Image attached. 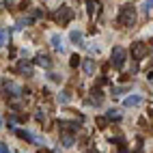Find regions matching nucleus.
I'll use <instances>...</instances> for the list:
<instances>
[{
    "mask_svg": "<svg viewBox=\"0 0 153 153\" xmlns=\"http://www.w3.org/2000/svg\"><path fill=\"white\" fill-rule=\"evenodd\" d=\"M134 22H136L134 9H131V7H123V9H121V13H119V24H123V26H134Z\"/></svg>",
    "mask_w": 153,
    "mask_h": 153,
    "instance_id": "nucleus-1",
    "label": "nucleus"
},
{
    "mask_svg": "<svg viewBox=\"0 0 153 153\" xmlns=\"http://www.w3.org/2000/svg\"><path fill=\"white\" fill-rule=\"evenodd\" d=\"M125 58H127V52H125V48L117 45L114 50H112V65H114L117 69H121V67L125 65Z\"/></svg>",
    "mask_w": 153,
    "mask_h": 153,
    "instance_id": "nucleus-2",
    "label": "nucleus"
},
{
    "mask_svg": "<svg viewBox=\"0 0 153 153\" xmlns=\"http://www.w3.org/2000/svg\"><path fill=\"white\" fill-rule=\"evenodd\" d=\"M142 101H145V99H142V95H127L125 99H123V106L125 108H138V106H142Z\"/></svg>",
    "mask_w": 153,
    "mask_h": 153,
    "instance_id": "nucleus-3",
    "label": "nucleus"
},
{
    "mask_svg": "<svg viewBox=\"0 0 153 153\" xmlns=\"http://www.w3.org/2000/svg\"><path fill=\"white\" fill-rule=\"evenodd\" d=\"M50 45H52L54 50H56V52H65V43H63V37H60V35H52V37H50Z\"/></svg>",
    "mask_w": 153,
    "mask_h": 153,
    "instance_id": "nucleus-4",
    "label": "nucleus"
},
{
    "mask_svg": "<svg viewBox=\"0 0 153 153\" xmlns=\"http://www.w3.org/2000/svg\"><path fill=\"white\" fill-rule=\"evenodd\" d=\"M69 41L74 45H84V35L80 33V30H71L69 33Z\"/></svg>",
    "mask_w": 153,
    "mask_h": 153,
    "instance_id": "nucleus-5",
    "label": "nucleus"
},
{
    "mask_svg": "<svg viewBox=\"0 0 153 153\" xmlns=\"http://www.w3.org/2000/svg\"><path fill=\"white\" fill-rule=\"evenodd\" d=\"M82 71H84L86 76H93L95 74V60L93 58H84L82 60Z\"/></svg>",
    "mask_w": 153,
    "mask_h": 153,
    "instance_id": "nucleus-6",
    "label": "nucleus"
},
{
    "mask_svg": "<svg viewBox=\"0 0 153 153\" xmlns=\"http://www.w3.org/2000/svg\"><path fill=\"white\" fill-rule=\"evenodd\" d=\"M60 145H63L65 149H71L76 145V138L71 136V134H67V131H63V134H60Z\"/></svg>",
    "mask_w": 153,
    "mask_h": 153,
    "instance_id": "nucleus-7",
    "label": "nucleus"
},
{
    "mask_svg": "<svg viewBox=\"0 0 153 153\" xmlns=\"http://www.w3.org/2000/svg\"><path fill=\"white\" fill-rule=\"evenodd\" d=\"M4 88L9 91V95H13V97H19V95H22V86H19L17 82H7Z\"/></svg>",
    "mask_w": 153,
    "mask_h": 153,
    "instance_id": "nucleus-8",
    "label": "nucleus"
},
{
    "mask_svg": "<svg viewBox=\"0 0 153 153\" xmlns=\"http://www.w3.org/2000/svg\"><path fill=\"white\" fill-rule=\"evenodd\" d=\"M71 15H74V13H71V9H69V7L58 9V13H56V17H58V19H63V22H69Z\"/></svg>",
    "mask_w": 153,
    "mask_h": 153,
    "instance_id": "nucleus-9",
    "label": "nucleus"
},
{
    "mask_svg": "<svg viewBox=\"0 0 153 153\" xmlns=\"http://www.w3.org/2000/svg\"><path fill=\"white\" fill-rule=\"evenodd\" d=\"M17 134L22 136L24 140H33V142H37V145H41V138H37V136H33L30 131H24V129H17Z\"/></svg>",
    "mask_w": 153,
    "mask_h": 153,
    "instance_id": "nucleus-10",
    "label": "nucleus"
},
{
    "mask_svg": "<svg viewBox=\"0 0 153 153\" xmlns=\"http://www.w3.org/2000/svg\"><path fill=\"white\" fill-rule=\"evenodd\" d=\"M37 65L39 67H50V65H52V60H50L48 56H43V54H39L37 56Z\"/></svg>",
    "mask_w": 153,
    "mask_h": 153,
    "instance_id": "nucleus-11",
    "label": "nucleus"
},
{
    "mask_svg": "<svg viewBox=\"0 0 153 153\" xmlns=\"http://www.w3.org/2000/svg\"><path fill=\"white\" fill-rule=\"evenodd\" d=\"M9 43V30H0V45H7Z\"/></svg>",
    "mask_w": 153,
    "mask_h": 153,
    "instance_id": "nucleus-12",
    "label": "nucleus"
},
{
    "mask_svg": "<svg viewBox=\"0 0 153 153\" xmlns=\"http://www.w3.org/2000/svg\"><path fill=\"white\" fill-rule=\"evenodd\" d=\"M69 93H67V91H63V93H58V104H69Z\"/></svg>",
    "mask_w": 153,
    "mask_h": 153,
    "instance_id": "nucleus-13",
    "label": "nucleus"
},
{
    "mask_svg": "<svg viewBox=\"0 0 153 153\" xmlns=\"http://www.w3.org/2000/svg\"><path fill=\"white\" fill-rule=\"evenodd\" d=\"M26 24H30V19H19V22L15 24V28H13V30H15V33H19V30H24V26H26Z\"/></svg>",
    "mask_w": 153,
    "mask_h": 153,
    "instance_id": "nucleus-14",
    "label": "nucleus"
},
{
    "mask_svg": "<svg viewBox=\"0 0 153 153\" xmlns=\"http://www.w3.org/2000/svg\"><path fill=\"white\" fill-rule=\"evenodd\" d=\"M19 71H22V74H28V76H30V74H33V67H30L28 63H19Z\"/></svg>",
    "mask_w": 153,
    "mask_h": 153,
    "instance_id": "nucleus-15",
    "label": "nucleus"
},
{
    "mask_svg": "<svg viewBox=\"0 0 153 153\" xmlns=\"http://www.w3.org/2000/svg\"><path fill=\"white\" fill-rule=\"evenodd\" d=\"M106 117H108V119H117V121H119V119H121V112L112 108V110H108V112H106Z\"/></svg>",
    "mask_w": 153,
    "mask_h": 153,
    "instance_id": "nucleus-16",
    "label": "nucleus"
},
{
    "mask_svg": "<svg viewBox=\"0 0 153 153\" xmlns=\"http://www.w3.org/2000/svg\"><path fill=\"white\" fill-rule=\"evenodd\" d=\"M151 4H153V0H145V2H142V13H151Z\"/></svg>",
    "mask_w": 153,
    "mask_h": 153,
    "instance_id": "nucleus-17",
    "label": "nucleus"
},
{
    "mask_svg": "<svg viewBox=\"0 0 153 153\" xmlns=\"http://www.w3.org/2000/svg\"><path fill=\"white\" fill-rule=\"evenodd\" d=\"M0 153H11V151H9V147H7V145H0Z\"/></svg>",
    "mask_w": 153,
    "mask_h": 153,
    "instance_id": "nucleus-18",
    "label": "nucleus"
},
{
    "mask_svg": "<svg viewBox=\"0 0 153 153\" xmlns=\"http://www.w3.org/2000/svg\"><path fill=\"white\" fill-rule=\"evenodd\" d=\"M93 11H95V2H88V13L93 15Z\"/></svg>",
    "mask_w": 153,
    "mask_h": 153,
    "instance_id": "nucleus-19",
    "label": "nucleus"
},
{
    "mask_svg": "<svg viewBox=\"0 0 153 153\" xmlns=\"http://www.w3.org/2000/svg\"><path fill=\"white\" fill-rule=\"evenodd\" d=\"M2 125H4V119H2V117H0V127H2Z\"/></svg>",
    "mask_w": 153,
    "mask_h": 153,
    "instance_id": "nucleus-20",
    "label": "nucleus"
},
{
    "mask_svg": "<svg viewBox=\"0 0 153 153\" xmlns=\"http://www.w3.org/2000/svg\"><path fill=\"white\" fill-rule=\"evenodd\" d=\"M0 7H2V0H0Z\"/></svg>",
    "mask_w": 153,
    "mask_h": 153,
    "instance_id": "nucleus-21",
    "label": "nucleus"
}]
</instances>
